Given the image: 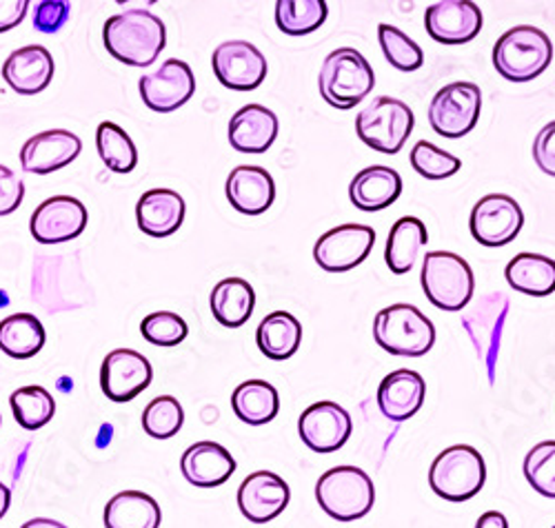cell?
Listing matches in <instances>:
<instances>
[{"label": "cell", "mask_w": 555, "mask_h": 528, "mask_svg": "<svg viewBox=\"0 0 555 528\" xmlns=\"http://www.w3.org/2000/svg\"><path fill=\"white\" fill-rule=\"evenodd\" d=\"M525 224L522 207L506 194L485 196L472 211V235L485 247H504Z\"/></svg>", "instance_id": "obj_12"}, {"label": "cell", "mask_w": 555, "mask_h": 528, "mask_svg": "<svg viewBox=\"0 0 555 528\" xmlns=\"http://www.w3.org/2000/svg\"><path fill=\"white\" fill-rule=\"evenodd\" d=\"M378 40L385 59L400 72H415L425 63V54L418 42L411 40L402 29L383 23L378 27Z\"/></svg>", "instance_id": "obj_38"}, {"label": "cell", "mask_w": 555, "mask_h": 528, "mask_svg": "<svg viewBox=\"0 0 555 528\" xmlns=\"http://www.w3.org/2000/svg\"><path fill=\"white\" fill-rule=\"evenodd\" d=\"M5 82L23 95L40 93L54 78V59L40 44H27L12 52L3 65Z\"/></svg>", "instance_id": "obj_23"}, {"label": "cell", "mask_w": 555, "mask_h": 528, "mask_svg": "<svg viewBox=\"0 0 555 528\" xmlns=\"http://www.w3.org/2000/svg\"><path fill=\"white\" fill-rule=\"evenodd\" d=\"M143 338L156 347H176L184 338H188V322H184L178 313L171 311H156L150 313L141 322Z\"/></svg>", "instance_id": "obj_42"}, {"label": "cell", "mask_w": 555, "mask_h": 528, "mask_svg": "<svg viewBox=\"0 0 555 528\" xmlns=\"http://www.w3.org/2000/svg\"><path fill=\"white\" fill-rule=\"evenodd\" d=\"M25 198V184L10 167L0 165V216L14 214Z\"/></svg>", "instance_id": "obj_44"}, {"label": "cell", "mask_w": 555, "mask_h": 528, "mask_svg": "<svg viewBox=\"0 0 555 528\" xmlns=\"http://www.w3.org/2000/svg\"><path fill=\"white\" fill-rule=\"evenodd\" d=\"M27 0H0V34L14 29L27 16Z\"/></svg>", "instance_id": "obj_46"}, {"label": "cell", "mask_w": 555, "mask_h": 528, "mask_svg": "<svg viewBox=\"0 0 555 528\" xmlns=\"http://www.w3.org/2000/svg\"><path fill=\"white\" fill-rule=\"evenodd\" d=\"M427 384L421 373L400 369L389 373L378 389V407L387 420L404 422L423 409Z\"/></svg>", "instance_id": "obj_24"}, {"label": "cell", "mask_w": 555, "mask_h": 528, "mask_svg": "<svg viewBox=\"0 0 555 528\" xmlns=\"http://www.w3.org/2000/svg\"><path fill=\"white\" fill-rule=\"evenodd\" d=\"M87 227V209L72 196H54L31 214V235L40 245H61L78 237Z\"/></svg>", "instance_id": "obj_16"}, {"label": "cell", "mask_w": 555, "mask_h": 528, "mask_svg": "<svg viewBox=\"0 0 555 528\" xmlns=\"http://www.w3.org/2000/svg\"><path fill=\"white\" fill-rule=\"evenodd\" d=\"M533 160L546 176L555 178V120L548 123L533 142Z\"/></svg>", "instance_id": "obj_45"}, {"label": "cell", "mask_w": 555, "mask_h": 528, "mask_svg": "<svg viewBox=\"0 0 555 528\" xmlns=\"http://www.w3.org/2000/svg\"><path fill=\"white\" fill-rule=\"evenodd\" d=\"M103 40L116 61L129 67H150L165 50L167 31L156 14L147 10H127L105 23Z\"/></svg>", "instance_id": "obj_1"}, {"label": "cell", "mask_w": 555, "mask_h": 528, "mask_svg": "<svg viewBox=\"0 0 555 528\" xmlns=\"http://www.w3.org/2000/svg\"><path fill=\"white\" fill-rule=\"evenodd\" d=\"M427 34L442 44H465L482 29V12L472 0H442L425 12Z\"/></svg>", "instance_id": "obj_18"}, {"label": "cell", "mask_w": 555, "mask_h": 528, "mask_svg": "<svg viewBox=\"0 0 555 528\" xmlns=\"http://www.w3.org/2000/svg\"><path fill=\"white\" fill-rule=\"evenodd\" d=\"M553 59L551 38L531 25H520L502 34L493 47V65L498 74L512 82L538 78Z\"/></svg>", "instance_id": "obj_3"}, {"label": "cell", "mask_w": 555, "mask_h": 528, "mask_svg": "<svg viewBox=\"0 0 555 528\" xmlns=\"http://www.w3.org/2000/svg\"><path fill=\"white\" fill-rule=\"evenodd\" d=\"M487 479V466L478 449L455 445L444 449L431 464L429 487L449 502H467L476 498Z\"/></svg>", "instance_id": "obj_7"}, {"label": "cell", "mask_w": 555, "mask_h": 528, "mask_svg": "<svg viewBox=\"0 0 555 528\" xmlns=\"http://www.w3.org/2000/svg\"><path fill=\"white\" fill-rule=\"evenodd\" d=\"M423 289L429 302L442 311H462L476 289V280L469 262L451 252H431L423 260L421 273Z\"/></svg>", "instance_id": "obj_6"}, {"label": "cell", "mask_w": 555, "mask_h": 528, "mask_svg": "<svg viewBox=\"0 0 555 528\" xmlns=\"http://www.w3.org/2000/svg\"><path fill=\"white\" fill-rule=\"evenodd\" d=\"M292 491L281 475L256 471L243 479L238 489V508L254 524H267L289 504Z\"/></svg>", "instance_id": "obj_17"}, {"label": "cell", "mask_w": 555, "mask_h": 528, "mask_svg": "<svg viewBox=\"0 0 555 528\" xmlns=\"http://www.w3.org/2000/svg\"><path fill=\"white\" fill-rule=\"evenodd\" d=\"M506 282L525 296L544 298L555 292V260L538 254H520L506 265Z\"/></svg>", "instance_id": "obj_29"}, {"label": "cell", "mask_w": 555, "mask_h": 528, "mask_svg": "<svg viewBox=\"0 0 555 528\" xmlns=\"http://www.w3.org/2000/svg\"><path fill=\"white\" fill-rule=\"evenodd\" d=\"M12 413L16 422L27 430H38L56 413V402L52 394L42 387H23L12 394L10 398Z\"/></svg>", "instance_id": "obj_37"}, {"label": "cell", "mask_w": 555, "mask_h": 528, "mask_svg": "<svg viewBox=\"0 0 555 528\" xmlns=\"http://www.w3.org/2000/svg\"><path fill=\"white\" fill-rule=\"evenodd\" d=\"M152 375V364L143 353L131 349H116L103 360L101 389L112 402L125 404L150 387Z\"/></svg>", "instance_id": "obj_14"}, {"label": "cell", "mask_w": 555, "mask_h": 528, "mask_svg": "<svg viewBox=\"0 0 555 528\" xmlns=\"http://www.w3.org/2000/svg\"><path fill=\"white\" fill-rule=\"evenodd\" d=\"M256 343L269 360H289L302 345V324L287 311H273L262 318Z\"/></svg>", "instance_id": "obj_30"}, {"label": "cell", "mask_w": 555, "mask_h": 528, "mask_svg": "<svg viewBox=\"0 0 555 528\" xmlns=\"http://www.w3.org/2000/svg\"><path fill=\"white\" fill-rule=\"evenodd\" d=\"M325 0H278L275 23L283 34L305 36L327 21Z\"/></svg>", "instance_id": "obj_35"}, {"label": "cell", "mask_w": 555, "mask_h": 528, "mask_svg": "<svg viewBox=\"0 0 555 528\" xmlns=\"http://www.w3.org/2000/svg\"><path fill=\"white\" fill-rule=\"evenodd\" d=\"M44 345L42 322L31 313H14L0 322V351L16 360L34 358Z\"/></svg>", "instance_id": "obj_34"}, {"label": "cell", "mask_w": 555, "mask_h": 528, "mask_svg": "<svg viewBox=\"0 0 555 528\" xmlns=\"http://www.w3.org/2000/svg\"><path fill=\"white\" fill-rule=\"evenodd\" d=\"M402 194V178L396 169L374 165L362 169L349 184V198L362 211L391 207Z\"/></svg>", "instance_id": "obj_26"}, {"label": "cell", "mask_w": 555, "mask_h": 528, "mask_svg": "<svg viewBox=\"0 0 555 528\" xmlns=\"http://www.w3.org/2000/svg\"><path fill=\"white\" fill-rule=\"evenodd\" d=\"M376 231L366 224H340L318 237L313 258L320 269L330 273H345L356 269L372 254Z\"/></svg>", "instance_id": "obj_10"}, {"label": "cell", "mask_w": 555, "mask_h": 528, "mask_svg": "<svg viewBox=\"0 0 555 528\" xmlns=\"http://www.w3.org/2000/svg\"><path fill=\"white\" fill-rule=\"evenodd\" d=\"M553 528H555V526H553Z\"/></svg>", "instance_id": "obj_51"}, {"label": "cell", "mask_w": 555, "mask_h": 528, "mask_svg": "<svg viewBox=\"0 0 555 528\" xmlns=\"http://www.w3.org/2000/svg\"><path fill=\"white\" fill-rule=\"evenodd\" d=\"M351 415L336 402H315L302 411L298 434L302 442L315 453H334L351 438Z\"/></svg>", "instance_id": "obj_15"}, {"label": "cell", "mask_w": 555, "mask_h": 528, "mask_svg": "<svg viewBox=\"0 0 555 528\" xmlns=\"http://www.w3.org/2000/svg\"><path fill=\"white\" fill-rule=\"evenodd\" d=\"M415 125L413 112L406 103L389 95H380L369 103L356 118V131L366 147L396 156Z\"/></svg>", "instance_id": "obj_8"}, {"label": "cell", "mask_w": 555, "mask_h": 528, "mask_svg": "<svg viewBox=\"0 0 555 528\" xmlns=\"http://www.w3.org/2000/svg\"><path fill=\"white\" fill-rule=\"evenodd\" d=\"M506 313L508 298L504 294H489L462 315V324H465L472 343L478 349V356L487 362L489 369H493V360L500 349Z\"/></svg>", "instance_id": "obj_20"}, {"label": "cell", "mask_w": 555, "mask_h": 528, "mask_svg": "<svg viewBox=\"0 0 555 528\" xmlns=\"http://www.w3.org/2000/svg\"><path fill=\"white\" fill-rule=\"evenodd\" d=\"M160 519L158 502L141 491H122L105 506L107 528H158Z\"/></svg>", "instance_id": "obj_32"}, {"label": "cell", "mask_w": 555, "mask_h": 528, "mask_svg": "<svg viewBox=\"0 0 555 528\" xmlns=\"http://www.w3.org/2000/svg\"><path fill=\"white\" fill-rule=\"evenodd\" d=\"M10 502H12V493L3 482H0V519H3L5 513L10 511Z\"/></svg>", "instance_id": "obj_49"}, {"label": "cell", "mask_w": 555, "mask_h": 528, "mask_svg": "<svg viewBox=\"0 0 555 528\" xmlns=\"http://www.w3.org/2000/svg\"><path fill=\"white\" fill-rule=\"evenodd\" d=\"M231 409L245 424L260 426L269 424L281 411V398H278L273 384L264 379H247L238 384V389L231 396Z\"/></svg>", "instance_id": "obj_33"}, {"label": "cell", "mask_w": 555, "mask_h": 528, "mask_svg": "<svg viewBox=\"0 0 555 528\" xmlns=\"http://www.w3.org/2000/svg\"><path fill=\"white\" fill-rule=\"evenodd\" d=\"M525 477L533 491L555 500V440L540 442L527 453Z\"/></svg>", "instance_id": "obj_40"}, {"label": "cell", "mask_w": 555, "mask_h": 528, "mask_svg": "<svg viewBox=\"0 0 555 528\" xmlns=\"http://www.w3.org/2000/svg\"><path fill=\"white\" fill-rule=\"evenodd\" d=\"M0 422H3V417H0Z\"/></svg>", "instance_id": "obj_50"}, {"label": "cell", "mask_w": 555, "mask_h": 528, "mask_svg": "<svg viewBox=\"0 0 555 528\" xmlns=\"http://www.w3.org/2000/svg\"><path fill=\"white\" fill-rule=\"evenodd\" d=\"M476 528H508V521L502 513L489 511V513L480 515V519L476 521Z\"/></svg>", "instance_id": "obj_47"}, {"label": "cell", "mask_w": 555, "mask_h": 528, "mask_svg": "<svg viewBox=\"0 0 555 528\" xmlns=\"http://www.w3.org/2000/svg\"><path fill=\"white\" fill-rule=\"evenodd\" d=\"M72 5L65 0H42L34 8V27L42 34H56L69 21Z\"/></svg>", "instance_id": "obj_43"}, {"label": "cell", "mask_w": 555, "mask_h": 528, "mask_svg": "<svg viewBox=\"0 0 555 528\" xmlns=\"http://www.w3.org/2000/svg\"><path fill=\"white\" fill-rule=\"evenodd\" d=\"M21 528H67V526L56 519H50V517H36V519H29L27 524H23Z\"/></svg>", "instance_id": "obj_48"}, {"label": "cell", "mask_w": 555, "mask_h": 528, "mask_svg": "<svg viewBox=\"0 0 555 528\" xmlns=\"http://www.w3.org/2000/svg\"><path fill=\"white\" fill-rule=\"evenodd\" d=\"M135 220L143 233L167 237L176 233L184 220V201L171 189H150L135 205Z\"/></svg>", "instance_id": "obj_27"}, {"label": "cell", "mask_w": 555, "mask_h": 528, "mask_svg": "<svg viewBox=\"0 0 555 528\" xmlns=\"http://www.w3.org/2000/svg\"><path fill=\"white\" fill-rule=\"evenodd\" d=\"M315 500L338 521H353L374 508L376 489L372 477L358 466H336L318 479Z\"/></svg>", "instance_id": "obj_5"}, {"label": "cell", "mask_w": 555, "mask_h": 528, "mask_svg": "<svg viewBox=\"0 0 555 528\" xmlns=\"http://www.w3.org/2000/svg\"><path fill=\"white\" fill-rule=\"evenodd\" d=\"M80 150V138L67 129L42 131L25 142V147L21 152V165L27 173L48 176L74 163Z\"/></svg>", "instance_id": "obj_19"}, {"label": "cell", "mask_w": 555, "mask_h": 528, "mask_svg": "<svg viewBox=\"0 0 555 528\" xmlns=\"http://www.w3.org/2000/svg\"><path fill=\"white\" fill-rule=\"evenodd\" d=\"M211 313L214 318L229 329L243 326L256 307V294L251 284L243 278H224L211 292Z\"/></svg>", "instance_id": "obj_28"}, {"label": "cell", "mask_w": 555, "mask_h": 528, "mask_svg": "<svg viewBox=\"0 0 555 528\" xmlns=\"http://www.w3.org/2000/svg\"><path fill=\"white\" fill-rule=\"evenodd\" d=\"M411 167L427 180H444L457 173L462 163L453 154L431 145L427 140H421L411 152Z\"/></svg>", "instance_id": "obj_41"}, {"label": "cell", "mask_w": 555, "mask_h": 528, "mask_svg": "<svg viewBox=\"0 0 555 528\" xmlns=\"http://www.w3.org/2000/svg\"><path fill=\"white\" fill-rule=\"evenodd\" d=\"M180 471L190 485L198 489H216L236 471V460L216 442H196L182 453Z\"/></svg>", "instance_id": "obj_21"}, {"label": "cell", "mask_w": 555, "mask_h": 528, "mask_svg": "<svg viewBox=\"0 0 555 528\" xmlns=\"http://www.w3.org/2000/svg\"><path fill=\"white\" fill-rule=\"evenodd\" d=\"M376 85L374 67L351 47H340L322 63L320 95L336 110H351L362 103Z\"/></svg>", "instance_id": "obj_2"}, {"label": "cell", "mask_w": 555, "mask_h": 528, "mask_svg": "<svg viewBox=\"0 0 555 528\" xmlns=\"http://www.w3.org/2000/svg\"><path fill=\"white\" fill-rule=\"evenodd\" d=\"M374 340L391 356L421 358L431 351L436 329L418 307L391 305L374 320Z\"/></svg>", "instance_id": "obj_4"}, {"label": "cell", "mask_w": 555, "mask_h": 528, "mask_svg": "<svg viewBox=\"0 0 555 528\" xmlns=\"http://www.w3.org/2000/svg\"><path fill=\"white\" fill-rule=\"evenodd\" d=\"M211 67L227 89L251 91L267 78V59L258 47L247 40H229L218 44L211 56Z\"/></svg>", "instance_id": "obj_11"}, {"label": "cell", "mask_w": 555, "mask_h": 528, "mask_svg": "<svg viewBox=\"0 0 555 528\" xmlns=\"http://www.w3.org/2000/svg\"><path fill=\"white\" fill-rule=\"evenodd\" d=\"M182 424H184V411L180 402L171 396L154 398L143 411V428L145 434L154 440L173 438L182 428Z\"/></svg>", "instance_id": "obj_39"}, {"label": "cell", "mask_w": 555, "mask_h": 528, "mask_svg": "<svg viewBox=\"0 0 555 528\" xmlns=\"http://www.w3.org/2000/svg\"><path fill=\"white\" fill-rule=\"evenodd\" d=\"M96 147L105 167L114 173H129L138 165V150L131 136L116 123H101L96 131Z\"/></svg>", "instance_id": "obj_36"}, {"label": "cell", "mask_w": 555, "mask_h": 528, "mask_svg": "<svg viewBox=\"0 0 555 528\" xmlns=\"http://www.w3.org/2000/svg\"><path fill=\"white\" fill-rule=\"evenodd\" d=\"M278 138V116L262 105H247L229 123V142L241 154H264Z\"/></svg>", "instance_id": "obj_25"}, {"label": "cell", "mask_w": 555, "mask_h": 528, "mask_svg": "<svg viewBox=\"0 0 555 528\" xmlns=\"http://www.w3.org/2000/svg\"><path fill=\"white\" fill-rule=\"evenodd\" d=\"M138 89H141L143 101L150 110L169 114L192 99L196 91V78L188 63L169 59L160 65L158 72L138 80Z\"/></svg>", "instance_id": "obj_13"}, {"label": "cell", "mask_w": 555, "mask_h": 528, "mask_svg": "<svg viewBox=\"0 0 555 528\" xmlns=\"http://www.w3.org/2000/svg\"><path fill=\"white\" fill-rule=\"evenodd\" d=\"M224 191L231 207L245 216H260L275 201V182L271 173L251 165H243L231 171Z\"/></svg>", "instance_id": "obj_22"}, {"label": "cell", "mask_w": 555, "mask_h": 528, "mask_svg": "<svg viewBox=\"0 0 555 528\" xmlns=\"http://www.w3.org/2000/svg\"><path fill=\"white\" fill-rule=\"evenodd\" d=\"M427 227L423 224V220L413 218V216H404L400 218L387 237V249H385V260L387 267L396 273H409L418 260L421 249L427 245Z\"/></svg>", "instance_id": "obj_31"}, {"label": "cell", "mask_w": 555, "mask_h": 528, "mask_svg": "<svg viewBox=\"0 0 555 528\" xmlns=\"http://www.w3.org/2000/svg\"><path fill=\"white\" fill-rule=\"evenodd\" d=\"M482 110V91L476 82H451L429 105V125L442 138H462L474 131Z\"/></svg>", "instance_id": "obj_9"}]
</instances>
